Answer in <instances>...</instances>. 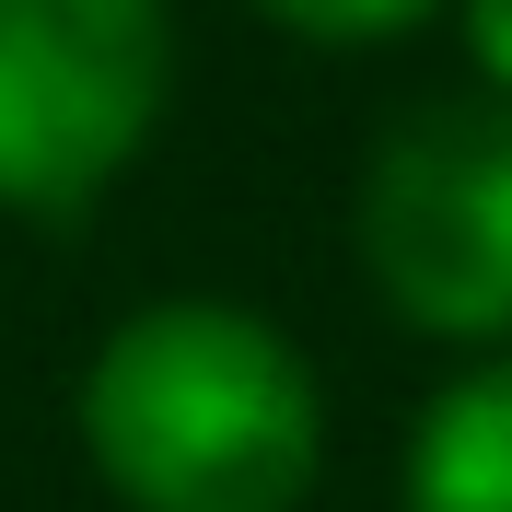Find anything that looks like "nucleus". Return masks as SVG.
Returning a JSON list of instances; mask_svg holds the SVG:
<instances>
[{"mask_svg":"<svg viewBox=\"0 0 512 512\" xmlns=\"http://www.w3.org/2000/svg\"><path fill=\"white\" fill-rule=\"evenodd\" d=\"M466 59H478V94H512V0H466Z\"/></svg>","mask_w":512,"mask_h":512,"instance_id":"6","label":"nucleus"},{"mask_svg":"<svg viewBox=\"0 0 512 512\" xmlns=\"http://www.w3.org/2000/svg\"><path fill=\"white\" fill-rule=\"evenodd\" d=\"M256 24H280L291 47H384V35L431 24L443 0H245Z\"/></svg>","mask_w":512,"mask_h":512,"instance_id":"5","label":"nucleus"},{"mask_svg":"<svg viewBox=\"0 0 512 512\" xmlns=\"http://www.w3.org/2000/svg\"><path fill=\"white\" fill-rule=\"evenodd\" d=\"M408 512H512V350L454 373L408 431Z\"/></svg>","mask_w":512,"mask_h":512,"instance_id":"4","label":"nucleus"},{"mask_svg":"<svg viewBox=\"0 0 512 512\" xmlns=\"http://www.w3.org/2000/svg\"><path fill=\"white\" fill-rule=\"evenodd\" d=\"M361 280L443 350H512V94H431L373 140L350 198Z\"/></svg>","mask_w":512,"mask_h":512,"instance_id":"2","label":"nucleus"},{"mask_svg":"<svg viewBox=\"0 0 512 512\" xmlns=\"http://www.w3.org/2000/svg\"><path fill=\"white\" fill-rule=\"evenodd\" d=\"M175 105L163 0H0V210L82 222Z\"/></svg>","mask_w":512,"mask_h":512,"instance_id":"3","label":"nucleus"},{"mask_svg":"<svg viewBox=\"0 0 512 512\" xmlns=\"http://www.w3.org/2000/svg\"><path fill=\"white\" fill-rule=\"evenodd\" d=\"M82 454L128 512H303L326 396L256 303H140L82 361Z\"/></svg>","mask_w":512,"mask_h":512,"instance_id":"1","label":"nucleus"}]
</instances>
